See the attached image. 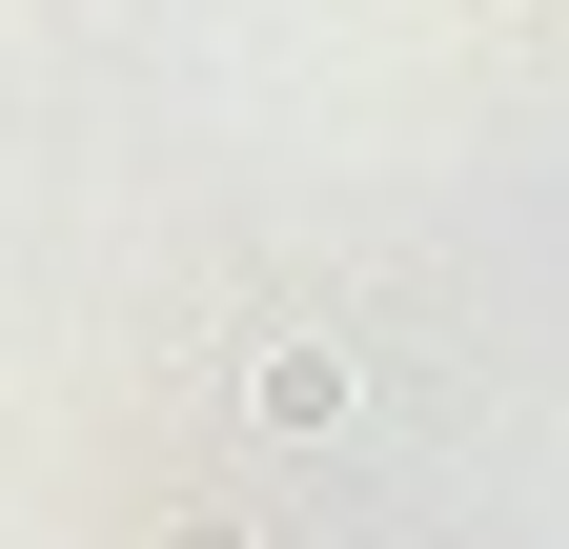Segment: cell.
<instances>
[{
    "label": "cell",
    "instance_id": "obj_1",
    "mask_svg": "<svg viewBox=\"0 0 569 549\" xmlns=\"http://www.w3.org/2000/svg\"><path fill=\"white\" fill-rule=\"evenodd\" d=\"M264 428H346V347H264Z\"/></svg>",
    "mask_w": 569,
    "mask_h": 549
}]
</instances>
